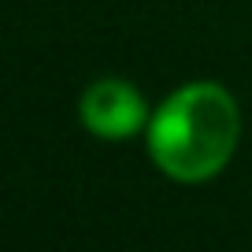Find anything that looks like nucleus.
<instances>
[{
    "instance_id": "1",
    "label": "nucleus",
    "mask_w": 252,
    "mask_h": 252,
    "mask_svg": "<svg viewBox=\"0 0 252 252\" xmlns=\"http://www.w3.org/2000/svg\"><path fill=\"white\" fill-rule=\"evenodd\" d=\"M241 145V108L219 82H186L152 108L145 149L163 178L200 186L222 174Z\"/></svg>"
},
{
    "instance_id": "2",
    "label": "nucleus",
    "mask_w": 252,
    "mask_h": 252,
    "mask_svg": "<svg viewBox=\"0 0 252 252\" xmlns=\"http://www.w3.org/2000/svg\"><path fill=\"white\" fill-rule=\"evenodd\" d=\"M152 108L145 93L126 78L104 74V78L89 82L78 96V123L86 134L100 137V141H130L149 130Z\"/></svg>"
}]
</instances>
